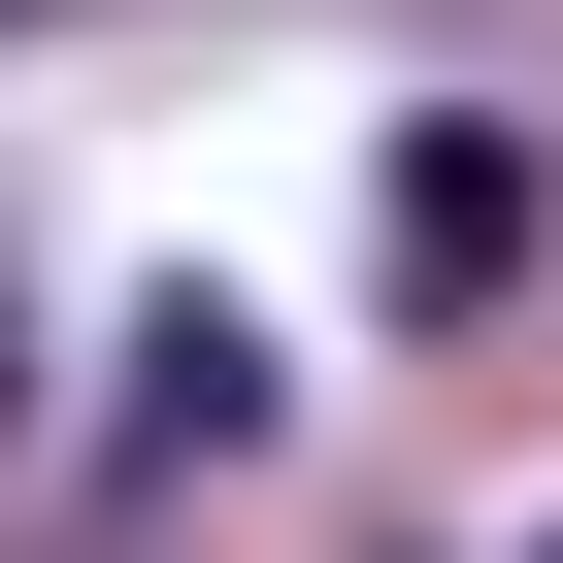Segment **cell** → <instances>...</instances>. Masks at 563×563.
<instances>
[{
	"label": "cell",
	"mask_w": 563,
	"mask_h": 563,
	"mask_svg": "<svg viewBox=\"0 0 563 563\" xmlns=\"http://www.w3.org/2000/svg\"><path fill=\"white\" fill-rule=\"evenodd\" d=\"M530 563H563V530H530Z\"/></svg>",
	"instance_id": "4"
},
{
	"label": "cell",
	"mask_w": 563,
	"mask_h": 563,
	"mask_svg": "<svg viewBox=\"0 0 563 563\" xmlns=\"http://www.w3.org/2000/svg\"><path fill=\"white\" fill-rule=\"evenodd\" d=\"M0 398H34V299H0Z\"/></svg>",
	"instance_id": "3"
},
{
	"label": "cell",
	"mask_w": 563,
	"mask_h": 563,
	"mask_svg": "<svg viewBox=\"0 0 563 563\" xmlns=\"http://www.w3.org/2000/svg\"><path fill=\"white\" fill-rule=\"evenodd\" d=\"M365 232H398V299L464 332V299H530V232H563V199H530V133H398V166H365Z\"/></svg>",
	"instance_id": "1"
},
{
	"label": "cell",
	"mask_w": 563,
	"mask_h": 563,
	"mask_svg": "<svg viewBox=\"0 0 563 563\" xmlns=\"http://www.w3.org/2000/svg\"><path fill=\"white\" fill-rule=\"evenodd\" d=\"M265 398H299V365H265L232 299H133V464H265Z\"/></svg>",
	"instance_id": "2"
}]
</instances>
